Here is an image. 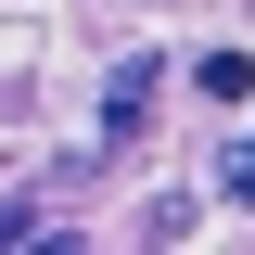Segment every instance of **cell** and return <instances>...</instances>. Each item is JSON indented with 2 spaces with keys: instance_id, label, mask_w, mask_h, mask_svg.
Returning a JSON list of instances; mask_svg holds the SVG:
<instances>
[{
  "instance_id": "6da1fadb",
  "label": "cell",
  "mask_w": 255,
  "mask_h": 255,
  "mask_svg": "<svg viewBox=\"0 0 255 255\" xmlns=\"http://www.w3.org/2000/svg\"><path fill=\"white\" fill-rule=\"evenodd\" d=\"M153 90H166V64H153V51H128L115 77H102V128H115V140H140V128H153Z\"/></svg>"
},
{
  "instance_id": "7a4b0ae2",
  "label": "cell",
  "mask_w": 255,
  "mask_h": 255,
  "mask_svg": "<svg viewBox=\"0 0 255 255\" xmlns=\"http://www.w3.org/2000/svg\"><path fill=\"white\" fill-rule=\"evenodd\" d=\"M191 90H204V102H255V64L243 51H191Z\"/></svg>"
},
{
  "instance_id": "277c9868",
  "label": "cell",
  "mask_w": 255,
  "mask_h": 255,
  "mask_svg": "<svg viewBox=\"0 0 255 255\" xmlns=\"http://www.w3.org/2000/svg\"><path fill=\"white\" fill-rule=\"evenodd\" d=\"M217 191H230V204H255V140H243V153L217 166Z\"/></svg>"
},
{
  "instance_id": "3957f363",
  "label": "cell",
  "mask_w": 255,
  "mask_h": 255,
  "mask_svg": "<svg viewBox=\"0 0 255 255\" xmlns=\"http://www.w3.org/2000/svg\"><path fill=\"white\" fill-rule=\"evenodd\" d=\"M13 243H77V230H38V191H0V255Z\"/></svg>"
}]
</instances>
